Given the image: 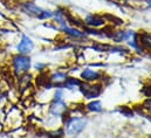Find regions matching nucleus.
<instances>
[{
	"instance_id": "obj_1",
	"label": "nucleus",
	"mask_w": 151,
	"mask_h": 138,
	"mask_svg": "<svg viewBox=\"0 0 151 138\" xmlns=\"http://www.w3.org/2000/svg\"><path fill=\"white\" fill-rule=\"evenodd\" d=\"M88 119L84 116H70L67 114V117L63 119V132L68 137H76L80 135L87 126Z\"/></svg>"
},
{
	"instance_id": "obj_2",
	"label": "nucleus",
	"mask_w": 151,
	"mask_h": 138,
	"mask_svg": "<svg viewBox=\"0 0 151 138\" xmlns=\"http://www.w3.org/2000/svg\"><path fill=\"white\" fill-rule=\"evenodd\" d=\"M32 67H33V62L29 55L15 53L11 56V70L14 74V76L18 77L22 74L29 73Z\"/></svg>"
},
{
	"instance_id": "obj_3",
	"label": "nucleus",
	"mask_w": 151,
	"mask_h": 138,
	"mask_svg": "<svg viewBox=\"0 0 151 138\" xmlns=\"http://www.w3.org/2000/svg\"><path fill=\"white\" fill-rule=\"evenodd\" d=\"M69 109L65 100H52L48 105V116L52 119H65Z\"/></svg>"
},
{
	"instance_id": "obj_4",
	"label": "nucleus",
	"mask_w": 151,
	"mask_h": 138,
	"mask_svg": "<svg viewBox=\"0 0 151 138\" xmlns=\"http://www.w3.org/2000/svg\"><path fill=\"white\" fill-rule=\"evenodd\" d=\"M78 91L86 100L91 101L101 96V94L103 93V86L100 82H94V83L82 82L81 87L78 88Z\"/></svg>"
},
{
	"instance_id": "obj_5",
	"label": "nucleus",
	"mask_w": 151,
	"mask_h": 138,
	"mask_svg": "<svg viewBox=\"0 0 151 138\" xmlns=\"http://www.w3.org/2000/svg\"><path fill=\"white\" fill-rule=\"evenodd\" d=\"M19 11L22 14H25V15H27L29 18L39 19V17L42 13L43 8L41 6H39L38 4H35L34 1H32V0H22L19 4Z\"/></svg>"
},
{
	"instance_id": "obj_6",
	"label": "nucleus",
	"mask_w": 151,
	"mask_h": 138,
	"mask_svg": "<svg viewBox=\"0 0 151 138\" xmlns=\"http://www.w3.org/2000/svg\"><path fill=\"white\" fill-rule=\"evenodd\" d=\"M35 48L34 40L27 34H21L20 39L15 46V50L18 54H24V55H31Z\"/></svg>"
},
{
	"instance_id": "obj_7",
	"label": "nucleus",
	"mask_w": 151,
	"mask_h": 138,
	"mask_svg": "<svg viewBox=\"0 0 151 138\" xmlns=\"http://www.w3.org/2000/svg\"><path fill=\"white\" fill-rule=\"evenodd\" d=\"M84 26L89 27V28H94V29H99V28H102L107 25V20L102 17V15H99V14H94V13H90V14H87L84 17Z\"/></svg>"
},
{
	"instance_id": "obj_8",
	"label": "nucleus",
	"mask_w": 151,
	"mask_h": 138,
	"mask_svg": "<svg viewBox=\"0 0 151 138\" xmlns=\"http://www.w3.org/2000/svg\"><path fill=\"white\" fill-rule=\"evenodd\" d=\"M80 78L83 82H88V83L100 82L102 80V73L100 70H96V69L84 68L80 73Z\"/></svg>"
},
{
	"instance_id": "obj_9",
	"label": "nucleus",
	"mask_w": 151,
	"mask_h": 138,
	"mask_svg": "<svg viewBox=\"0 0 151 138\" xmlns=\"http://www.w3.org/2000/svg\"><path fill=\"white\" fill-rule=\"evenodd\" d=\"M59 31L65 34L66 36L70 37V39H76V40H84L88 35L86 34L83 31L78 29V28H75L73 26H69V25H66V26H62L59 28Z\"/></svg>"
},
{
	"instance_id": "obj_10",
	"label": "nucleus",
	"mask_w": 151,
	"mask_h": 138,
	"mask_svg": "<svg viewBox=\"0 0 151 138\" xmlns=\"http://www.w3.org/2000/svg\"><path fill=\"white\" fill-rule=\"evenodd\" d=\"M48 77H49V82L54 88H62V84L66 82L68 74L62 70H54L48 75Z\"/></svg>"
},
{
	"instance_id": "obj_11",
	"label": "nucleus",
	"mask_w": 151,
	"mask_h": 138,
	"mask_svg": "<svg viewBox=\"0 0 151 138\" xmlns=\"http://www.w3.org/2000/svg\"><path fill=\"white\" fill-rule=\"evenodd\" d=\"M67 15H68V12L62 7H58L55 11H53V20L59 26V28L68 25Z\"/></svg>"
},
{
	"instance_id": "obj_12",
	"label": "nucleus",
	"mask_w": 151,
	"mask_h": 138,
	"mask_svg": "<svg viewBox=\"0 0 151 138\" xmlns=\"http://www.w3.org/2000/svg\"><path fill=\"white\" fill-rule=\"evenodd\" d=\"M82 80L81 78H77V77H74V76H68L66 82L62 84V89L65 90H75V89H78L82 84Z\"/></svg>"
},
{
	"instance_id": "obj_13",
	"label": "nucleus",
	"mask_w": 151,
	"mask_h": 138,
	"mask_svg": "<svg viewBox=\"0 0 151 138\" xmlns=\"http://www.w3.org/2000/svg\"><path fill=\"white\" fill-rule=\"evenodd\" d=\"M138 42L143 50L151 52V34L148 32H139L138 33Z\"/></svg>"
},
{
	"instance_id": "obj_14",
	"label": "nucleus",
	"mask_w": 151,
	"mask_h": 138,
	"mask_svg": "<svg viewBox=\"0 0 151 138\" xmlns=\"http://www.w3.org/2000/svg\"><path fill=\"white\" fill-rule=\"evenodd\" d=\"M84 106H86V110L88 112L99 114V112L103 111V105L101 103V101H99V100H91L90 102H88Z\"/></svg>"
},
{
	"instance_id": "obj_15",
	"label": "nucleus",
	"mask_w": 151,
	"mask_h": 138,
	"mask_svg": "<svg viewBox=\"0 0 151 138\" xmlns=\"http://www.w3.org/2000/svg\"><path fill=\"white\" fill-rule=\"evenodd\" d=\"M50 19H53V11L52 9H47V8H43V11L40 14L38 20L46 21V20H50Z\"/></svg>"
},
{
	"instance_id": "obj_16",
	"label": "nucleus",
	"mask_w": 151,
	"mask_h": 138,
	"mask_svg": "<svg viewBox=\"0 0 151 138\" xmlns=\"http://www.w3.org/2000/svg\"><path fill=\"white\" fill-rule=\"evenodd\" d=\"M34 68L37 69L39 73H42V71H46L47 65H46V63H41V62H37V63L34 65Z\"/></svg>"
},
{
	"instance_id": "obj_17",
	"label": "nucleus",
	"mask_w": 151,
	"mask_h": 138,
	"mask_svg": "<svg viewBox=\"0 0 151 138\" xmlns=\"http://www.w3.org/2000/svg\"><path fill=\"white\" fill-rule=\"evenodd\" d=\"M2 97H4V95H2V93H1V90H0V101H1Z\"/></svg>"
},
{
	"instance_id": "obj_18",
	"label": "nucleus",
	"mask_w": 151,
	"mask_h": 138,
	"mask_svg": "<svg viewBox=\"0 0 151 138\" xmlns=\"http://www.w3.org/2000/svg\"><path fill=\"white\" fill-rule=\"evenodd\" d=\"M107 138H116V137H113V136H109V137H107Z\"/></svg>"
},
{
	"instance_id": "obj_19",
	"label": "nucleus",
	"mask_w": 151,
	"mask_h": 138,
	"mask_svg": "<svg viewBox=\"0 0 151 138\" xmlns=\"http://www.w3.org/2000/svg\"><path fill=\"white\" fill-rule=\"evenodd\" d=\"M20 1H22V0H20Z\"/></svg>"
}]
</instances>
